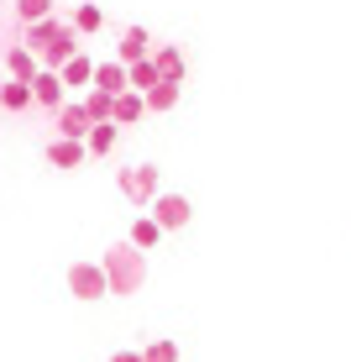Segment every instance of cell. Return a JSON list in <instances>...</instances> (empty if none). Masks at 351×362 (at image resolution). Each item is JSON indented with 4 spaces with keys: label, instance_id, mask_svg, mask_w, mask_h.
I'll list each match as a JSON object with an SVG mask.
<instances>
[{
    "label": "cell",
    "instance_id": "13",
    "mask_svg": "<svg viewBox=\"0 0 351 362\" xmlns=\"http://www.w3.org/2000/svg\"><path fill=\"white\" fill-rule=\"evenodd\" d=\"M90 74H95V58L90 53H73L64 69H58V79H64V90H90Z\"/></svg>",
    "mask_w": 351,
    "mask_h": 362
},
{
    "label": "cell",
    "instance_id": "15",
    "mask_svg": "<svg viewBox=\"0 0 351 362\" xmlns=\"http://www.w3.org/2000/svg\"><path fill=\"white\" fill-rule=\"evenodd\" d=\"M84 158H90V153H84V142H69V136L47 142V163H53V168H79Z\"/></svg>",
    "mask_w": 351,
    "mask_h": 362
},
{
    "label": "cell",
    "instance_id": "10",
    "mask_svg": "<svg viewBox=\"0 0 351 362\" xmlns=\"http://www.w3.org/2000/svg\"><path fill=\"white\" fill-rule=\"evenodd\" d=\"M153 53V37H147V27H126L121 32V47H116V64H136V58Z\"/></svg>",
    "mask_w": 351,
    "mask_h": 362
},
{
    "label": "cell",
    "instance_id": "20",
    "mask_svg": "<svg viewBox=\"0 0 351 362\" xmlns=\"http://www.w3.org/2000/svg\"><path fill=\"white\" fill-rule=\"evenodd\" d=\"M69 27L79 32V37H90V32H100V27H105V16H100V6H90V0H84V6L73 11V21H69Z\"/></svg>",
    "mask_w": 351,
    "mask_h": 362
},
{
    "label": "cell",
    "instance_id": "22",
    "mask_svg": "<svg viewBox=\"0 0 351 362\" xmlns=\"http://www.w3.org/2000/svg\"><path fill=\"white\" fill-rule=\"evenodd\" d=\"M142 362H179V341H168V336H162V341H153L142 352Z\"/></svg>",
    "mask_w": 351,
    "mask_h": 362
},
{
    "label": "cell",
    "instance_id": "16",
    "mask_svg": "<svg viewBox=\"0 0 351 362\" xmlns=\"http://www.w3.org/2000/svg\"><path fill=\"white\" fill-rule=\"evenodd\" d=\"M126 242L136 247V252H153V247L162 242V226H157L153 216H136V221H131V231H126Z\"/></svg>",
    "mask_w": 351,
    "mask_h": 362
},
{
    "label": "cell",
    "instance_id": "17",
    "mask_svg": "<svg viewBox=\"0 0 351 362\" xmlns=\"http://www.w3.org/2000/svg\"><path fill=\"white\" fill-rule=\"evenodd\" d=\"M153 84H157V69H153V58H136V64H126V90L147 95Z\"/></svg>",
    "mask_w": 351,
    "mask_h": 362
},
{
    "label": "cell",
    "instance_id": "9",
    "mask_svg": "<svg viewBox=\"0 0 351 362\" xmlns=\"http://www.w3.org/2000/svg\"><path fill=\"white\" fill-rule=\"evenodd\" d=\"M142 116H147V105H142L136 90H121L116 100H110V121H116V127H136Z\"/></svg>",
    "mask_w": 351,
    "mask_h": 362
},
{
    "label": "cell",
    "instance_id": "19",
    "mask_svg": "<svg viewBox=\"0 0 351 362\" xmlns=\"http://www.w3.org/2000/svg\"><path fill=\"white\" fill-rule=\"evenodd\" d=\"M37 69H42V64H37V53H27V47H11V53H6V74H11V79H32Z\"/></svg>",
    "mask_w": 351,
    "mask_h": 362
},
{
    "label": "cell",
    "instance_id": "24",
    "mask_svg": "<svg viewBox=\"0 0 351 362\" xmlns=\"http://www.w3.org/2000/svg\"><path fill=\"white\" fill-rule=\"evenodd\" d=\"M110 362H142V352H116Z\"/></svg>",
    "mask_w": 351,
    "mask_h": 362
},
{
    "label": "cell",
    "instance_id": "7",
    "mask_svg": "<svg viewBox=\"0 0 351 362\" xmlns=\"http://www.w3.org/2000/svg\"><path fill=\"white\" fill-rule=\"evenodd\" d=\"M64 32H69V21H58V16L27 21V42H21V47H27V53H42V47H47V42H58Z\"/></svg>",
    "mask_w": 351,
    "mask_h": 362
},
{
    "label": "cell",
    "instance_id": "14",
    "mask_svg": "<svg viewBox=\"0 0 351 362\" xmlns=\"http://www.w3.org/2000/svg\"><path fill=\"white\" fill-rule=\"evenodd\" d=\"M90 90H105V95H121L126 90V64H95V74H90Z\"/></svg>",
    "mask_w": 351,
    "mask_h": 362
},
{
    "label": "cell",
    "instance_id": "21",
    "mask_svg": "<svg viewBox=\"0 0 351 362\" xmlns=\"http://www.w3.org/2000/svg\"><path fill=\"white\" fill-rule=\"evenodd\" d=\"M110 100H116V95H105V90H84L79 105H84V116H90V121H110Z\"/></svg>",
    "mask_w": 351,
    "mask_h": 362
},
{
    "label": "cell",
    "instance_id": "1",
    "mask_svg": "<svg viewBox=\"0 0 351 362\" xmlns=\"http://www.w3.org/2000/svg\"><path fill=\"white\" fill-rule=\"evenodd\" d=\"M100 268H105V284H110V294H121V299H126V294H136V289L147 284V257L136 252L131 242H116L105 257H100Z\"/></svg>",
    "mask_w": 351,
    "mask_h": 362
},
{
    "label": "cell",
    "instance_id": "2",
    "mask_svg": "<svg viewBox=\"0 0 351 362\" xmlns=\"http://www.w3.org/2000/svg\"><path fill=\"white\" fill-rule=\"evenodd\" d=\"M121 194H126L131 199V205H153V194L162 189V168H153V163H136V168H121Z\"/></svg>",
    "mask_w": 351,
    "mask_h": 362
},
{
    "label": "cell",
    "instance_id": "6",
    "mask_svg": "<svg viewBox=\"0 0 351 362\" xmlns=\"http://www.w3.org/2000/svg\"><path fill=\"white\" fill-rule=\"evenodd\" d=\"M53 116H58V136H69V142H84V132L95 127V121L84 116V105H79V100H64V105H58Z\"/></svg>",
    "mask_w": 351,
    "mask_h": 362
},
{
    "label": "cell",
    "instance_id": "11",
    "mask_svg": "<svg viewBox=\"0 0 351 362\" xmlns=\"http://www.w3.org/2000/svg\"><path fill=\"white\" fill-rule=\"evenodd\" d=\"M116 136H121V127H116V121H95V127L84 132V153H90V158H110Z\"/></svg>",
    "mask_w": 351,
    "mask_h": 362
},
{
    "label": "cell",
    "instance_id": "4",
    "mask_svg": "<svg viewBox=\"0 0 351 362\" xmlns=\"http://www.w3.org/2000/svg\"><path fill=\"white\" fill-rule=\"evenodd\" d=\"M69 294L84 299V305H90V299H105V294H110L105 268H100V263H73V268H69Z\"/></svg>",
    "mask_w": 351,
    "mask_h": 362
},
{
    "label": "cell",
    "instance_id": "12",
    "mask_svg": "<svg viewBox=\"0 0 351 362\" xmlns=\"http://www.w3.org/2000/svg\"><path fill=\"white\" fill-rule=\"evenodd\" d=\"M153 69H157V79H173V84H184V53L173 42H162V47H153Z\"/></svg>",
    "mask_w": 351,
    "mask_h": 362
},
{
    "label": "cell",
    "instance_id": "5",
    "mask_svg": "<svg viewBox=\"0 0 351 362\" xmlns=\"http://www.w3.org/2000/svg\"><path fill=\"white\" fill-rule=\"evenodd\" d=\"M27 84H32V105H42V110H58V105H64V100H69L64 79H58L53 69H37V74H32Z\"/></svg>",
    "mask_w": 351,
    "mask_h": 362
},
{
    "label": "cell",
    "instance_id": "23",
    "mask_svg": "<svg viewBox=\"0 0 351 362\" xmlns=\"http://www.w3.org/2000/svg\"><path fill=\"white\" fill-rule=\"evenodd\" d=\"M16 16L21 21H42V16H53V0H16Z\"/></svg>",
    "mask_w": 351,
    "mask_h": 362
},
{
    "label": "cell",
    "instance_id": "18",
    "mask_svg": "<svg viewBox=\"0 0 351 362\" xmlns=\"http://www.w3.org/2000/svg\"><path fill=\"white\" fill-rule=\"evenodd\" d=\"M0 105H6V110H27L32 105V84L27 79H6V84H0Z\"/></svg>",
    "mask_w": 351,
    "mask_h": 362
},
{
    "label": "cell",
    "instance_id": "8",
    "mask_svg": "<svg viewBox=\"0 0 351 362\" xmlns=\"http://www.w3.org/2000/svg\"><path fill=\"white\" fill-rule=\"evenodd\" d=\"M179 95H184V84H173V79H157L153 90L142 95V105H147V116H168V110L179 105Z\"/></svg>",
    "mask_w": 351,
    "mask_h": 362
},
{
    "label": "cell",
    "instance_id": "3",
    "mask_svg": "<svg viewBox=\"0 0 351 362\" xmlns=\"http://www.w3.org/2000/svg\"><path fill=\"white\" fill-rule=\"evenodd\" d=\"M147 216H153L157 226H162V236H168V231H184V226L194 221V205H189L184 194H168V189H157V194H153V205H147Z\"/></svg>",
    "mask_w": 351,
    "mask_h": 362
}]
</instances>
